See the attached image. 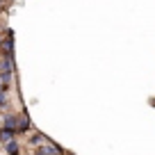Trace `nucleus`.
Here are the masks:
<instances>
[{"mask_svg":"<svg viewBox=\"0 0 155 155\" xmlns=\"http://www.w3.org/2000/svg\"><path fill=\"white\" fill-rule=\"evenodd\" d=\"M0 48H2V55H5V57H12V55H14V37H12V32H7V37L0 41Z\"/></svg>","mask_w":155,"mask_h":155,"instance_id":"1","label":"nucleus"},{"mask_svg":"<svg viewBox=\"0 0 155 155\" xmlns=\"http://www.w3.org/2000/svg\"><path fill=\"white\" fill-rule=\"evenodd\" d=\"M37 155H59V148L57 146H50V144H44L37 150Z\"/></svg>","mask_w":155,"mask_h":155,"instance_id":"2","label":"nucleus"},{"mask_svg":"<svg viewBox=\"0 0 155 155\" xmlns=\"http://www.w3.org/2000/svg\"><path fill=\"white\" fill-rule=\"evenodd\" d=\"M14 135H16V130H7V128H2V130H0V141H12L14 139Z\"/></svg>","mask_w":155,"mask_h":155,"instance_id":"3","label":"nucleus"},{"mask_svg":"<svg viewBox=\"0 0 155 155\" xmlns=\"http://www.w3.org/2000/svg\"><path fill=\"white\" fill-rule=\"evenodd\" d=\"M32 144H41V146H44L46 144V137L44 135H32Z\"/></svg>","mask_w":155,"mask_h":155,"instance_id":"4","label":"nucleus"},{"mask_svg":"<svg viewBox=\"0 0 155 155\" xmlns=\"http://www.w3.org/2000/svg\"><path fill=\"white\" fill-rule=\"evenodd\" d=\"M7 105V96H5V91H0V107H5Z\"/></svg>","mask_w":155,"mask_h":155,"instance_id":"5","label":"nucleus"},{"mask_svg":"<svg viewBox=\"0 0 155 155\" xmlns=\"http://www.w3.org/2000/svg\"><path fill=\"white\" fill-rule=\"evenodd\" d=\"M0 91H7V87H2V82H0Z\"/></svg>","mask_w":155,"mask_h":155,"instance_id":"6","label":"nucleus"},{"mask_svg":"<svg viewBox=\"0 0 155 155\" xmlns=\"http://www.w3.org/2000/svg\"><path fill=\"white\" fill-rule=\"evenodd\" d=\"M0 41H2V34H0Z\"/></svg>","mask_w":155,"mask_h":155,"instance_id":"7","label":"nucleus"}]
</instances>
